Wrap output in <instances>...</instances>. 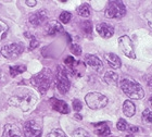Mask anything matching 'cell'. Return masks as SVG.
I'll return each mask as SVG.
<instances>
[{"label": "cell", "mask_w": 152, "mask_h": 137, "mask_svg": "<svg viewBox=\"0 0 152 137\" xmlns=\"http://www.w3.org/2000/svg\"><path fill=\"white\" fill-rule=\"evenodd\" d=\"M23 50H24V47H23L21 44H9V45L3 46L1 48V54L6 59H15L22 53Z\"/></svg>", "instance_id": "7"}, {"label": "cell", "mask_w": 152, "mask_h": 137, "mask_svg": "<svg viewBox=\"0 0 152 137\" xmlns=\"http://www.w3.org/2000/svg\"><path fill=\"white\" fill-rule=\"evenodd\" d=\"M73 137H90V135L83 128H77L73 132Z\"/></svg>", "instance_id": "27"}, {"label": "cell", "mask_w": 152, "mask_h": 137, "mask_svg": "<svg viewBox=\"0 0 152 137\" xmlns=\"http://www.w3.org/2000/svg\"><path fill=\"white\" fill-rule=\"evenodd\" d=\"M146 20L148 21V23H149V25L152 27V11L151 12H148L146 14Z\"/></svg>", "instance_id": "32"}, {"label": "cell", "mask_w": 152, "mask_h": 137, "mask_svg": "<svg viewBox=\"0 0 152 137\" xmlns=\"http://www.w3.org/2000/svg\"><path fill=\"white\" fill-rule=\"evenodd\" d=\"M71 18H72V14L67 11H63V12L60 14V21L63 24H67V23L71 21Z\"/></svg>", "instance_id": "24"}, {"label": "cell", "mask_w": 152, "mask_h": 137, "mask_svg": "<svg viewBox=\"0 0 152 137\" xmlns=\"http://www.w3.org/2000/svg\"><path fill=\"white\" fill-rule=\"evenodd\" d=\"M77 12L80 16L83 18H88L90 15V9H89V6L88 4H82V6L78 7V9H77Z\"/></svg>", "instance_id": "21"}, {"label": "cell", "mask_w": 152, "mask_h": 137, "mask_svg": "<svg viewBox=\"0 0 152 137\" xmlns=\"http://www.w3.org/2000/svg\"><path fill=\"white\" fill-rule=\"evenodd\" d=\"M41 128L35 121H27L24 124V137H40Z\"/></svg>", "instance_id": "9"}, {"label": "cell", "mask_w": 152, "mask_h": 137, "mask_svg": "<svg viewBox=\"0 0 152 137\" xmlns=\"http://www.w3.org/2000/svg\"><path fill=\"white\" fill-rule=\"evenodd\" d=\"M0 75H1V73H0ZM0 77H1V76H0Z\"/></svg>", "instance_id": "38"}, {"label": "cell", "mask_w": 152, "mask_h": 137, "mask_svg": "<svg viewBox=\"0 0 152 137\" xmlns=\"http://www.w3.org/2000/svg\"><path fill=\"white\" fill-rule=\"evenodd\" d=\"M142 120L146 123H152V110L146 109L142 113Z\"/></svg>", "instance_id": "25"}, {"label": "cell", "mask_w": 152, "mask_h": 137, "mask_svg": "<svg viewBox=\"0 0 152 137\" xmlns=\"http://www.w3.org/2000/svg\"><path fill=\"white\" fill-rule=\"evenodd\" d=\"M135 111H136V108H135V105H134L133 102H130L129 100H126V101H124L123 103V112L124 114L130 118V116H133L135 114Z\"/></svg>", "instance_id": "18"}, {"label": "cell", "mask_w": 152, "mask_h": 137, "mask_svg": "<svg viewBox=\"0 0 152 137\" xmlns=\"http://www.w3.org/2000/svg\"><path fill=\"white\" fill-rule=\"evenodd\" d=\"M149 102H150V105H152V97H150V99H149Z\"/></svg>", "instance_id": "36"}, {"label": "cell", "mask_w": 152, "mask_h": 137, "mask_svg": "<svg viewBox=\"0 0 152 137\" xmlns=\"http://www.w3.org/2000/svg\"><path fill=\"white\" fill-rule=\"evenodd\" d=\"M121 88L124 94L132 99H141L145 96L143 88L139 84L130 78H124L121 82Z\"/></svg>", "instance_id": "2"}, {"label": "cell", "mask_w": 152, "mask_h": 137, "mask_svg": "<svg viewBox=\"0 0 152 137\" xmlns=\"http://www.w3.org/2000/svg\"><path fill=\"white\" fill-rule=\"evenodd\" d=\"M32 84L37 88L41 94H45L49 89V87L51 85V82H52V76H51V73L49 70H42L40 73L36 74L32 77L31 80Z\"/></svg>", "instance_id": "3"}, {"label": "cell", "mask_w": 152, "mask_h": 137, "mask_svg": "<svg viewBox=\"0 0 152 137\" xmlns=\"http://www.w3.org/2000/svg\"><path fill=\"white\" fill-rule=\"evenodd\" d=\"M118 45H120L121 49L123 51V53L126 57L130 58V59H135L136 54H135V50H134V46L132 39L127 35H124L118 38Z\"/></svg>", "instance_id": "8"}, {"label": "cell", "mask_w": 152, "mask_h": 137, "mask_svg": "<svg viewBox=\"0 0 152 137\" xmlns=\"http://www.w3.org/2000/svg\"><path fill=\"white\" fill-rule=\"evenodd\" d=\"M96 29L102 38H110L114 34V29L113 26L108 24V23H99L98 25L96 26Z\"/></svg>", "instance_id": "12"}, {"label": "cell", "mask_w": 152, "mask_h": 137, "mask_svg": "<svg viewBox=\"0 0 152 137\" xmlns=\"http://www.w3.org/2000/svg\"><path fill=\"white\" fill-rule=\"evenodd\" d=\"M104 58L108 64L110 65V67L112 69H120L122 67V62H121V59L118 58V56H116L113 52H108V53L104 54Z\"/></svg>", "instance_id": "16"}, {"label": "cell", "mask_w": 152, "mask_h": 137, "mask_svg": "<svg viewBox=\"0 0 152 137\" xmlns=\"http://www.w3.org/2000/svg\"><path fill=\"white\" fill-rule=\"evenodd\" d=\"M95 126V132L96 134L100 137H107L111 134V131H110V127L108 126L107 123L104 122H101V123H97V124H94Z\"/></svg>", "instance_id": "17"}, {"label": "cell", "mask_w": 152, "mask_h": 137, "mask_svg": "<svg viewBox=\"0 0 152 137\" xmlns=\"http://www.w3.org/2000/svg\"><path fill=\"white\" fill-rule=\"evenodd\" d=\"M86 63L88 64L89 67H91L94 70H96L97 72H100L103 67V63L102 61L99 59L97 56H94V54H86L85 57Z\"/></svg>", "instance_id": "15"}, {"label": "cell", "mask_w": 152, "mask_h": 137, "mask_svg": "<svg viewBox=\"0 0 152 137\" xmlns=\"http://www.w3.org/2000/svg\"><path fill=\"white\" fill-rule=\"evenodd\" d=\"M80 27H82V31L84 32V34L86 35H90L92 32V25L89 21H85V22H82L80 24Z\"/></svg>", "instance_id": "22"}, {"label": "cell", "mask_w": 152, "mask_h": 137, "mask_svg": "<svg viewBox=\"0 0 152 137\" xmlns=\"http://www.w3.org/2000/svg\"><path fill=\"white\" fill-rule=\"evenodd\" d=\"M9 105L20 108L23 112H28L35 107L37 97L32 90H24L18 95H13L9 98Z\"/></svg>", "instance_id": "1"}, {"label": "cell", "mask_w": 152, "mask_h": 137, "mask_svg": "<svg viewBox=\"0 0 152 137\" xmlns=\"http://www.w3.org/2000/svg\"><path fill=\"white\" fill-rule=\"evenodd\" d=\"M57 87L58 90L61 92V94H66L69 90H70L71 84L70 80L67 77V74L65 72V69L63 67H58L57 71Z\"/></svg>", "instance_id": "6"}, {"label": "cell", "mask_w": 152, "mask_h": 137, "mask_svg": "<svg viewBox=\"0 0 152 137\" xmlns=\"http://www.w3.org/2000/svg\"><path fill=\"white\" fill-rule=\"evenodd\" d=\"M49 102H50L51 108L53 109L54 111H58V112H60V113H63V114H66V113L70 112L69 105H67L66 102L63 101V100H59V99L53 97V98H51L50 100H49Z\"/></svg>", "instance_id": "11"}, {"label": "cell", "mask_w": 152, "mask_h": 137, "mask_svg": "<svg viewBox=\"0 0 152 137\" xmlns=\"http://www.w3.org/2000/svg\"><path fill=\"white\" fill-rule=\"evenodd\" d=\"M104 81L109 85H116L118 82V75L113 71H109L104 75Z\"/></svg>", "instance_id": "19"}, {"label": "cell", "mask_w": 152, "mask_h": 137, "mask_svg": "<svg viewBox=\"0 0 152 137\" xmlns=\"http://www.w3.org/2000/svg\"><path fill=\"white\" fill-rule=\"evenodd\" d=\"M75 118L78 119V120H82V116H80L79 114H75Z\"/></svg>", "instance_id": "35"}, {"label": "cell", "mask_w": 152, "mask_h": 137, "mask_svg": "<svg viewBox=\"0 0 152 137\" xmlns=\"http://www.w3.org/2000/svg\"><path fill=\"white\" fill-rule=\"evenodd\" d=\"M86 105H88L90 109L94 110H98V109L104 108L107 103H108V98L104 95H102L100 92H88L85 97Z\"/></svg>", "instance_id": "4"}, {"label": "cell", "mask_w": 152, "mask_h": 137, "mask_svg": "<svg viewBox=\"0 0 152 137\" xmlns=\"http://www.w3.org/2000/svg\"><path fill=\"white\" fill-rule=\"evenodd\" d=\"M71 50L76 56H80L82 54V49H80V47L78 45H71Z\"/></svg>", "instance_id": "29"}, {"label": "cell", "mask_w": 152, "mask_h": 137, "mask_svg": "<svg viewBox=\"0 0 152 137\" xmlns=\"http://www.w3.org/2000/svg\"><path fill=\"white\" fill-rule=\"evenodd\" d=\"M2 137H23L21 128L15 124H6L3 128Z\"/></svg>", "instance_id": "13"}, {"label": "cell", "mask_w": 152, "mask_h": 137, "mask_svg": "<svg viewBox=\"0 0 152 137\" xmlns=\"http://www.w3.org/2000/svg\"><path fill=\"white\" fill-rule=\"evenodd\" d=\"M47 137H67L66 135H65V133H64L62 130H53L52 132H50L49 134L47 135Z\"/></svg>", "instance_id": "26"}, {"label": "cell", "mask_w": 152, "mask_h": 137, "mask_svg": "<svg viewBox=\"0 0 152 137\" xmlns=\"http://www.w3.org/2000/svg\"><path fill=\"white\" fill-rule=\"evenodd\" d=\"M26 71L25 65H15V67H10V75L12 77L19 75Z\"/></svg>", "instance_id": "20"}, {"label": "cell", "mask_w": 152, "mask_h": 137, "mask_svg": "<svg viewBox=\"0 0 152 137\" xmlns=\"http://www.w3.org/2000/svg\"><path fill=\"white\" fill-rule=\"evenodd\" d=\"M126 137H133V136H132V135H127Z\"/></svg>", "instance_id": "37"}, {"label": "cell", "mask_w": 152, "mask_h": 137, "mask_svg": "<svg viewBox=\"0 0 152 137\" xmlns=\"http://www.w3.org/2000/svg\"><path fill=\"white\" fill-rule=\"evenodd\" d=\"M48 19V11L47 10H39L37 12L33 13L29 16V23L33 26H39L41 24H44Z\"/></svg>", "instance_id": "10"}, {"label": "cell", "mask_w": 152, "mask_h": 137, "mask_svg": "<svg viewBox=\"0 0 152 137\" xmlns=\"http://www.w3.org/2000/svg\"><path fill=\"white\" fill-rule=\"evenodd\" d=\"M117 128L120 130V131H127V128H128V124L126 123V121L125 120H123V119H121L120 121L117 122Z\"/></svg>", "instance_id": "28"}, {"label": "cell", "mask_w": 152, "mask_h": 137, "mask_svg": "<svg viewBox=\"0 0 152 137\" xmlns=\"http://www.w3.org/2000/svg\"><path fill=\"white\" fill-rule=\"evenodd\" d=\"M83 108V105H82V102L79 101V100H77V99H74L73 100V109L75 110V111H80Z\"/></svg>", "instance_id": "30"}, {"label": "cell", "mask_w": 152, "mask_h": 137, "mask_svg": "<svg viewBox=\"0 0 152 137\" xmlns=\"http://www.w3.org/2000/svg\"><path fill=\"white\" fill-rule=\"evenodd\" d=\"M25 3H26V6H28V7H35L37 1H36V0H27Z\"/></svg>", "instance_id": "33"}, {"label": "cell", "mask_w": 152, "mask_h": 137, "mask_svg": "<svg viewBox=\"0 0 152 137\" xmlns=\"http://www.w3.org/2000/svg\"><path fill=\"white\" fill-rule=\"evenodd\" d=\"M45 31H46V34L49 36H54L59 34V33L63 32V27L61 25L60 23L53 20V21H50L48 23L46 27H45Z\"/></svg>", "instance_id": "14"}, {"label": "cell", "mask_w": 152, "mask_h": 137, "mask_svg": "<svg viewBox=\"0 0 152 137\" xmlns=\"http://www.w3.org/2000/svg\"><path fill=\"white\" fill-rule=\"evenodd\" d=\"M8 31H9V26H8V24H6L3 21L0 20V40H2V39L6 37Z\"/></svg>", "instance_id": "23"}, {"label": "cell", "mask_w": 152, "mask_h": 137, "mask_svg": "<svg viewBox=\"0 0 152 137\" xmlns=\"http://www.w3.org/2000/svg\"><path fill=\"white\" fill-rule=\"evenodd\" d=\"M126 14V8L123 2L121 1H109L107 9H105V16L108 19H121Z\"/></svg>", "instance_id": "5"}, {"label": "cell", "mask_w": 152, "mask_h": 137, "mask_svg": "<svg viewBox=\"0 0 152 137\" xmlns=\"http://www.w3.org/2000/svg\"><path fill=\"white\" fill-rule=\"evenodd\" d=\"M127 131H129V132H138V131H139V127H137V126H128Z\"/></svg>", "instance_id": "34"}, {"label": "cell", "mask_w": 152, "mask_h": 137, "mask_svg": "<svg viewBox=\"0 0 152 137\" xmlns=\"http://www.w3.org/2000/svg\"><path fill=\"white\" fill-rule=\"evenodd\" d=\"M38 46H39V42H38L37 39L34 38L33 37L32 40H31V45H29V49H35V48H37Z\"/></svg>", "instance_id": "31"}]
</instances>
